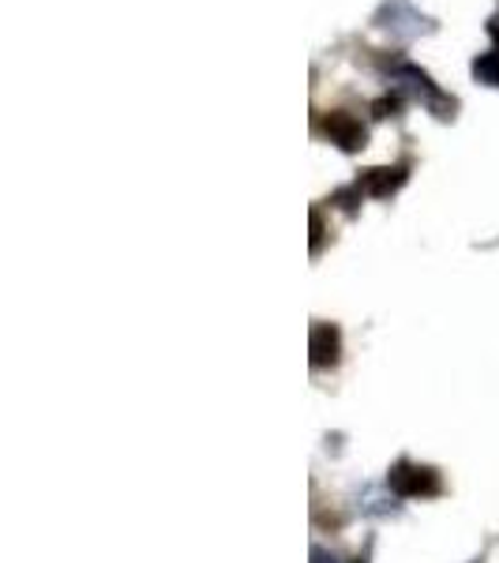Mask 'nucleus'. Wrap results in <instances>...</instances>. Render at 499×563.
<instances>
[{
    "label": "nucleus",
    "mask_w": 499,
    "mask_h": 563,
    "mask_svg": "<svg viewBox=\"0 0 499 563\" xmlns=\"http://www.w3.org/2000/svg\"><path fill=\"white\" fill-rule=\"evenodd\" d=\"M387 488L395 496H432L440 493V477L432 470H421V466H410V462H398L387 477Z\"/></svg>",
    "instance_id": "1"
},
{
    "label": "nucleus",
    "mask_w": 499,
    "mask_h": 563,
    "mask_svg": "<svg viewBox=\"0 0 499 563\" xmlns=\"http://www.w3.org/2000/svg\"><path fill=\"white\" fill-rule=\"evenodd\" d=\"M308 350H312V365L315 368L339 365V331H334L331 323H320L312 331V342H308Z\"/></svg>",
    "instance_id": "2"
},
{
    "label": "nucleus",
    "mask_w": 499,
    "mask_h": 563,
    "mask_svg": "<svg viewBox=\"0 0 499 563\" xmlns=\"http://www.w3.org/2000/svg\"><path fill=\"white\" fill-rule=\"evenodd\" d=\"M326 135H331L339 147H346V151H357V147H365V129H361L353 117L346 113H339V117H331L326 121Z\"/></svg>",
    "instance_id": "3"
},
{
    "label": "nucleus",
    "mask_w": 499,
    "mask_h": 563,
    "mask_svg": "<svg viewBox=\"0 0 499 563\" xmlns=\"http://www.w3.org/2000/svg\"><path fill=\"white\" fill-rule=\"evenodd\" d=\"M402 180H406V169H372L365 177V188L372 196H391Z\"/></svg>",
    "instance_id": "4"
},
{
    "label": "nucleus",
    "mask_w": 499,
    "mask_h": 563,
    "mask_svg": "<svg viewBox=\"0 0 499 563\" xmlns=\"http://www.w3.org/2000/svg\"><path fill=\"white\" fill-rule=\"evenodd\" d=\"M474 71H477L480 84L499 87V49H496V53H488V57H480L477 65H474Z\"/></svg>",
    "instance_id": "5"
},
{
    "label": "nucleus",
    "mask_w": 499,
    "mask_h": 563,
    "mask_svg": "<svg viewBox=\"0 0 499 563\" xmlns=\"http://www.w3.org/2000/svg\"><path fill=\"white\" fill-rule=\"evenodd\" d=\"M312 563H339V556H331L326 549H312Z\"/></svg>",
    "instance_id": "6"
}]
</instances>
